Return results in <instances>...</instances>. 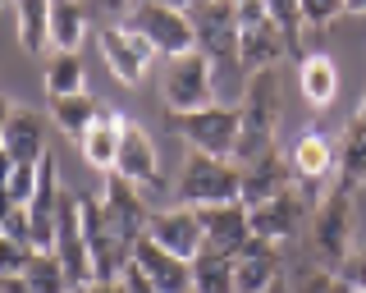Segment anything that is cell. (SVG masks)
<instances>
[{
  "mask_svg": "<svg viewBox=\"0 0 366 293\" xmlns=\"http://www.w3.org/2000/svg\"><path fill=\"white\" fill-rule=\"evenodd\" d=\"M280 115H284V96H280V78H274V69L252 74L243 101H238V152H234L238 165L261 161L266 152H274Z\"/></svg>",
  "mask_w": 366,
  "mask_h": 293,
  "instance_id": "obj_1",
  "label": "cell"
},
{
  "mask_svg": "<svg viewBox=\"0 0 366 293\" xmlns=\"http://www.w3.org/2000/svg\"><path fill=\"white\" fill-rule=\"evenodd\" d=\"M312 247H316V262L330 270H343L357 247V211H352V188L335 184L325 197L312 207Z\"/></svg>",
  "mask_w": 366,
  "mask_h": 293,
  "instance_id": "obj_2",
  "label": "cell"
},
{
  "mask_svg": "<svg viewBox=\"0 0 366 293\" xmlns=\"http://www.w3.org/2000/svg\"><path fill=\"white\" fill-rule=\"evenodd\" d=\"M179 207H220V202H243V170L238 161H220L206 152L183 156V174H179Z\"/></svg>",
  "mask_w": 366,
  "mask_h": 293,
  "instance_id": "obj_3",
  "label": "cell"
},
{
  "mask_svg": "<svg viewBox=\"0 0 366 293\" xmlns=\"http://www.w3.org/2000/svg\"><path fill=\"white\" fill-rule=\"evenodd\" d=\"M124 24H129L156 55H165V60L197 51L192 19H188V9H179V5H165V0H133V9L124 14Z\"/></svg>",
  "mask_w": 366,
  "mask_h": 293,
  "instance_id": "obj_4",
  "label": "cell"
},
{
  "mask_svg": "<svg viewBox=\"0 0 366 293\" xmlns=\"http://www.w3.org/2000/svg\"><path fill=\"white\" fill-rule=\"evenodd\" d=\"M284 55H293V51H289V41H284L280 24L266 14V5H261V0H238V69L247 78L266 74Z\"/></svg>",
  "mask_w": 366,
  "mask_h": 293,
  "instance_id": "obj_5",
  "label": "cell"
},
{
  "mask_svg": "<svg viewBox=\"0 0 366 293\" xmlns=\"http://www.w3.org/2000/svg\"><path fill=\"white\" fill-rule=\"evenodd\" d=\"M284 156H289L297 193L307 197V207H316V202L330 193V179H339V142L325 138L320 129H307V133L293 138V146Z\"/></svg>",
  "mask_w": 366,
  "mask_h": 293,
  "instance_id": "obj_6",
  "label": "cell"
},
{
  "mask_svg": "<svg viewBox=\"0 0 366 293\" xmlns=\"http://www.w3.org/2000/svg\"><path fill=\"white\" fill-rule=\"evenodd\" d=\"M169 129L188 142V152H206L220 156V161H234L238 152V106H202V110H183V115H169Z\"/></svg>",
  "mask_w": 366,
  "mask_h": 293,
  "instance_id": "obj_7",
  "label": "cell"
},
{
  "mask_svg": "<svg viewBox=\"0 0 366 293\" xmlns=\"http://www.w3.org/2000/svg\"><path fill=\"white\" fill-rule=\"evenodd\" d=\"M160 96H165L169 115L215 106V64L206 60L202 51H188V55L165 60V74H160Z\"/></svg>",
  "mask_w": 366,
  "mask_h": 293,
  "instance_id": "obj_8",
  "label": "cell"
},
{
  "mask_svg": "<svg viewBox=\"0 0 366 293\" xmlns=\"http://www.w3.org/2000/svg\"><path fill=\"white\" fill-rule=\"evenodd\" d=\"M197 51L215 69H238V0H202L188 9Z\"/></svg>",
  "mask_w": 366,
  "mask_h": 293,
  "instance_id": "obj_9",
  "label": "cell"
},
{
  "mask_svg": "<svg viewBox=\"0 0 366 293\" xmlns=\"http://www.w3.org/2000/svg\"><path fill=\"white\" fill-rule=\"evenodd\" d=\"M78 220H83V239H87V252H92V275L97 279H124V270L133 262V247L110 229L101 202L78 197Z\"/></svg>",
  "mask_w": 366,
  "mask_h": 293,
  "instance_id": "obj_10",
  "label": "cell"
},
{
  "mask_svg": "<svg viewBox=\"0 0 366 293\" xmlns=\"http://www.w3.org/2000/svg\"><path fill=\"white\" fill-rule=\"evenodd\" d=\"M97 46H101V60H106L114 83H124V87H142L147 83V69H152L156 51L147 46L124 19H114V24H106L97 32Z\"/></svg>",
  "mask_w": 366,
  "mask_h": 293,
  "instance_id": "obj_11",
  "label": "cell"
},
{
  "mask_svg": "<svg viewBox=\"0 0 366 293\" xmlns=\"http://www.w3.org/2000/svg\"><path fill=\"white\" fill-rule=\"evenodd\" d=\"M101 211H106V220H110V229L119 234L124 243H137V239H147V224H152V202H147V193L137 184H129L124 174H106V184H101Z\"/></svg>",
  "mask_w": 366,
  "mask_h": 293,
  "instance_id": "obj_12",
  "label": "cell"
},
{
  "mask_svg": "<svg viewBox=\"0 0 366 293\" xmlns=\"http://www.w3.org/2000/svg\"><path fill=\"white\" fill-rule=\"evenodd\" d=\"M114 174H124L129 184L142 188V193H160V188H165L152 133H147L142 124H133V119H124V138H119V156H114Z\"/></svg>",
  "mask_w": 366,
  "mask_h": 293,
  "instance_id": "obj_13",
  "label": "cell"
},
{
  "mask_svg": "<svg viewBox=\"0 0 366 293\" xmlns=\"http://www.w3.org/2000/svg\"><path fill=\"white\" fill-rule=\"evenodd\" d=\"M147 284H156L160 293H192V262L174 257L169 247H160L152 234L133 243V262H129Z\"/></svg>",
  "mask_w": 366,
  "mask_h": 293,
  "instance_id": "obj_14",
  "label": "cell"
},
{
  "mask_svg": "<svg viewBox=\"0 0 366 293\" xmlns=\"http://www.w3.org/2000/svg\"><path fill=\"white\" fill-rule=\"evenodd\" d=\"M51 252L64 262L69 279H74L78 289L92 284V252H87V239H83V220H78V197L64 193L60 202V216H55V239H51Z\"/></svg>",
  "mask_w": 366,
  "mask_h": 293,
  "instance_id": "obj_15",
  "label": "cell"
},
{
  "mask_svg": "<svg viewBox=\"0 0 366 293\" xmlns=\"http://www.w3.org/2000/svg\"><path fill=\"white\" fill-rule=\"evenodd\" d=\"M312 216V207H307V197L289 188V193L261 202V207H247V220H252V239H266V243H289L297 234V224Z\"/></svg>",
  "mask_w": 366,
  "mask_h": 293,
  "instance_id": "obj_16",
  "label": "cell"
},
{
  "mask_svg": "<svg viewBox=\"0 0 366 293\" xmlns=\"http://www.w3.org/2000/svg\"><path fill=\"white\" fill-rule=\"evenodd\" d=\"M60 202H64V188H60V165H55V156L46 152L37 161V188H32L28 197V224H32V243L37 247H51L55 239V216H60Z\"/></svg>",
  "mask_w": 366,
  "mask_h": 293,
  "instance_id": "obj_17",
  "label": "cell"
},
{
  "mask_svg": "<svg viewBox=\"0 0 366 293\" xmlns=\"http://www.w3.org/2000/svg\"><path fill=\"white\" fill-rule=\"evenodd\" d=\"M147 234L160 243V247H169L174 257H183V262H192V257L206 247V234H202V220H197V211L192 207H160L152 211V224H147Z\"/></svg>",
  "mask_w": 366,
  "mask_h": 293,
  "instance_id": "obj_18",
  "label": "cell"
},
{
  "mask_svg": "<svg viewBox=\"0 0 366 293\" xmlns=\"http://www.w3.org/2000/svg\"><path fill=\"white\" fill-rule=\"evenodd\" d=\"M197 220H202L206 247H215V252H224V257H238L252 243V220H247V207H243V202L197 207Z\"/></svg>",
  "mask_w": 366,
  "mask_h": 293,
  "instance_id": "obj_19",
  "label": "cell"
},
{
  "mask_svg": "<svg viewBox=\"0 0 366 293\" xmlns=\"http://www.w3.org/2000/svg\"><path fill=\"white\" fill-rule=\"evenodd\" d=\"M234 284H238V293H270L274 284H284V252H280V243L252 239L243 252L234 257Z\"/></svg>",
  "mask_w": 366,
  "mask_h": 293,
  "instance_id": "obj_20",
  "label": "cell"
},
{
  "mask_svg": "<svg viewBox=\"0 0 366 293\" xmlns=\"http://www.w3.org/2000/svg\"><path fill=\"white\" fill-rule=\"evenodd\" d=\"M238 170H243V207H261V202L297 188L284 152H266L261 161H247V165H238Z\"/></svg>",
  "mask_w": 366,
  "mask_h": 293,
  "instance_id": "obj_21",
  "label": "cell"
},
{
  "mask_svg": "<svg viewBox=\"0 0 366 293\" xmlns=\"http://www.w3.org/2000/svg\"><path fill=\"white\" fill-rule=\"evenodd\" d=\"M297 96L312 110L335 106L339 96V64L330 51H302L297 55Z\"/></svg>",
  "mask_w": 366,
  "mask_h": 293,
  "instance_id": "obj_22",
  "label": "cell"
},
{
  "mask_svg": "<svg viewBox=\"0 0 366 293\" xmlns=\"http://www.w3.org/2000/svg\"><path fill=\"white\" fill-rule=\"evenodd\" d=\"M335 184L343 188H366V96H362V106L352 110V119L343 124V133H339V179Z\"/></svg>",
  "mask_w": 366,
  "mask_h": 293,
  "instance_id": "obj_23",
  "label": "cell"
},
{
  "mask_svg": "<svg viewBox=\"0 0 366 293\" xmlns=\"http://www.w3.org/2000/svg\"><path fill=\"white\" fill-rule=\"evenodd\" d=\"M92 37V0H51V51H83Z\"/></svg>",
  "mask_w": 366,
  "mask_h": 293,
  "instance_id": "obj_24",
  "label": "cell"
},
{
  "mask_svg": "<svg viewBox=\"0 0 366 293\" xmlns=\"http://www.w3.org/2000/svg\"><path fill=\"white\" fill-rule=\"evenodd\" d=\"M5 152L14 165H37L46 156V124L37 110H23V106L14 110V119L5 129Z\"/></svg>",
  "mask_w": 366,
  "mask_h": 293,
  "instance_id": "obj_25",
  "label": "cell"
},
{
  "mask_svg": "<svg viewBox=\"0 0 366 293\" xmlns=\"http://www.w3.org/2000/svg\"><path fill=\"white\" fill-rule=\"evenodd\" d=\"M119 138H124V115H106V110H101V119L78 138V152H83V161L92 165V170L110 174L114 156H119Z\"/></svg>",
  "mask_w": 366,
  "mask_h": 293,
  "instance_id": "obj_26",
  "label": "cell"
},
{
  "mask_svg": "<svg viewBox=\"0 0 366 293\" xmlns=\"http://www.w3.org/2000/svg\"><path fill=\"white\" fill-rule=\"evenodd\" d=\"M41 83H46V96H74V92H87V74H83V51H51L41 64Z\"/></svg>",
  "mask_w": 366,
  "mask_h": 293,
  "instance_id": "obj_27",
  "label": "cell"
},
{
  "mask_svg": "<svg viewBox=\"0 0 366 293\" xmlns=\"http://www.w3.org/2000/svg\"><path fill=\"white\" fill-rule=\"evenodd\" d=\"M51 119H55V129H60L69 142H78V138L92 129V124L101 119V106H97V96H92V92L55 96V101H51Z\"/></svg>",
  "mask_w": 366,
  "mask_h": 293,
  "instance_id": "obj_28",
  "label": "cell"
},
{
  "mask_svg": "<svg viewBox=\"0 0 366 293\" xmlns=\"http://www.w3.org/2000/svg\"><path fill=\"white\" fill-rule=\"evenodd\" d=\"M19 46L28 55H41L51 46V0H14Z\"/></svg>",
  "mask_w": 366,
  "mask_h": 293,
  "instance_id": "obj_29",
  "label": "cell"
},
{
  "mask_svg": "<svg viewBox=\"0 0 366 293\" xmlns=\"http://www.w3.org/2000/svg\"><path fill=\"white\" fill-rule=\"evenodd\" d=\"M192 293H238L234 257L215 252V247H202V252L192 257Z\"/></svg>",
  "mask_w": 366,
  "mask_h": 293,
  "instance_id": "obj_30",
  "label": "cell"
},
{
  "mask_svg": "<svg viewBox=\"0 0 366 293\" xmlns=\"http://www.w3.org/2000/svg\"><path fill=\"white\" fill-rule=\"evenodd\" d=\"M23 284H28L32 293H74L78 284L69 279V270L64 262L51 252V247H41V252H32V262L28 270H23Z\"/></svg>",
  "mask_w": 366,
  "mask_h": 293,
  "instance_id": "obj_31",
  "label": "cell"
},
{
  "mask_svg": "<svg viewBox=\"0 0 366 293\" xmlns=\"http://www.w3.org/2000/svg\"><path fill=\"white\" fill-rule=\"evenodd\" d=\"M289 293H352V284L339 275V270L312 262V266H297L289 275Z\"/></svg>",
  "mask_w": 366,
  "mask_h": 293,
  "instance_id": "obj_32",
  "label": "cell"
},
{
  "mask_svg": "<svg viewBox=\"0 0 366 293\" xmlns=\"http://www.w3.org/2000/svg\"><path fill=\"white\" fill-rule=\"evenodd\" d=\"M266 5V14L280 24V32H284V41H289V51L293 55H302L297 46H302V0H261Z\"/></svg>",
  "mask_w": 366,
  "mask_h": 293,
  "instance_id": "obj_33",
  "label": "cell"
},
{
  "mask_svg": "<svg viewBox=\"0 0 366 293\" xmlns=\"http://www.w3.org/2000/svg\"><path fill=\"white\" fill-rule=\"evenodd\" d=\"M32 252H41V247H28V243L9 239V234H0V279L23 275V270H28V262H32Z\"/></svg>",
  "mask_w": 366,
  "mask_h": 293,
  "instance_id": "obj_34",
  "label": "cell"
},
{
  "mask_svg": "<svg viewBox=\"0 0 366 293\" xmlns=\"http://www.w3.org/2000/svg\"><path fill=\"white\" fill-rule=\"evenodd\" d=\"M343 14V0H302V24L307 28H330Z\"/></svg>",
  "mask_w": 366,
  "mask_h": 293,
  "instance_id": "obj_35",
  "label": "cell"
},
{
  "mask_svg": "<svg viewBox=\"0 0 366 293\" xmlns=\"http://www.w3.org/2000/svg\"><path fill=\"white\" fill-rule=\"evenodd\" d=\"M32 188H37V165H14V174H9V184H5V193L14 197L19 207H28Z\"/></svg>",
  "mask_w": 366,
  "mask_h": 293,
  "instance_id": "obj_36",
  "label": "cell"
},
{
  "mask_svg": "<svg viewBox=\"0 0 366 293\" xmlns=\"http://www.w3.org/2000/svg\"><path fill=\"white\" fill-rule=\"evenodd\" d=\"M339 275H343V279H348V284H352V289H366V239H362L357 247H352V257H348V266H343V270H339Z\"/></svg>",
  "mask_w": 366,
  "mask_h": 293,
  "instance_id": "obj_37",
  "label": "cell"
},
{
  "mask_svg": "<svg viewBox=\"0 0 366 293\" xmlns=\"http://www.w3.org/2000/svg\"><path fill=\"white\" fill-rule=\"evenodd\" d=\"M83 293H129V284L124 279H92V284H83Z\"/></svg>",
  "mask_w": 366,
  "mask_h": 293,
  "instance_id": "obj_38",
  "label": "cell"
},
{
  "mask_svg": "<svg viewBox=\"0 0 366 293\" xmlns=\"http://www.w3.org/2000/svg\"><path fill=\"white\" fill-rule=\"evenodd\" d=\"M92 5H97V9H106V14H110V24H114L119 14H129V9H133V0H92Z\"/></svg>",
  "mask_w": 366,
  "mask_h": 293,
  "instance_id": "obj_39",
  "label": "cell"
},
{
  "mask_svg": "<svg viewBox=\"0 0 366 293\" xmlns=\"http://www.w3.org/2000/svg\"><path fill=\"white\" fill-rule=\"evenodd\" d=\"M124 284H129V293H160L156 284H147V279L142 275H137V270L129 266V270H124Z\"/></svg>",
  "mask_w": 366,
  "mask_h": 293,
  "instance_id": "obj_40",
  "label": "cell"
},
{
  "mask_svg": "<svg viewBox=\"0 0 366 293\" xmlns=\"http://www.w3.org/2000/svg\"><path fill=\"white\" fill-rule=\"evenodd\" d=\"M14 110H19V106H14L5 92H0V146H5V129H9V119H14Z\"/></svg>",
  "mask_w": 366,
  "mask_h": 293,
  "instance_id": "obj_41",
  "label": "cell"
},
{
  "mask_svg": "<svg viewBox=\"0 0 366 293\" xmlns=\"http://www.w3.org/2000/svg\"><path fill=\"white\" fill-rule=\"evenodd\" d=\"M14 211H19V202H14V197H9V193H5V188H0V229H5V220H9V216H14Z\"/></svg>",
  "mask_w": 366,
  "mask_h": 293,
  "instance_id": "obj_42",
  "label": "cell"
},
{
  "mask_svg": "<svg viewBox=\"0 0 366 293\" xmlns=\"http://www.w3.org/2000/svg\"><path fill=\"white\" fill-rule=\"evenodd\" d=\"M0 293H32V289L23 284V275H9V279H0Z\"/></svg>",
  "mask_w": 366,
  "mask_h": 293,
  "instance_id": "obj_43",
  "label": "cell"
},
{
  "mask_svg": "<svg viewBox=\"0 0 366 293\" xmlns=\"http://www.w3.org/2000/svg\"><path fill=\"white\" fill-rule=\"evenodd\" d=\"M9 174H14V161H9V152H5V146H0V188L9 184Z\"/></svg>",
  "mask_w": 366,
  "mask_h": 293,
  "instance_id": "obj_44",
  "label": "cell"
},
{
  "mask_svg": "<svg viewBox=\"0 0 366 293\" xmlns=\"http://www.w3.org/2000/svg\"><path fill=\"white\" fill-rule=\"evenodd\" d=\"M343 14H366V0H343Z\"/></svg>",
  "mask_w": 366,
  "mask_h": 293,
  "instance_id": "obj_45",
  "label": "cell"
},
{
  "mask_svg": "<svg viewBox=\"0 0 366 293\" xmlns=\"http://www.w3.org/2000/svg\"><path fill=\"white\" fill-rule=\"evenodd\" d=\"M165 5H179V9H192V5H202V0H165Z\"/></svg>",
  "mask_w": 366,
  "mask_h": 293,
  "instance_id": "obj_46",
  "label": "cell"
},
{
  "mask_svg": "<svg viewBox=\"0 0 366 293\" xmlns=\"http://www.w3.org/2000/svg\"><path fill=\"white\" fill-rule=\"evenodd\" d=\"M270 293H289V279H284V284H274V289H270Z\"/></svg>",
  "mask_w": 366,
  "mask_h": 293,
  "instance_id": "obj_47",
  "label": "cell"
},
{
  "mask_svg": "<svg viewBox=\"0 0 366 293\" xmlns=\"http://www.w3.org/2000/svg\"><path fill=\"white\" fill-rule=\"evenodd\" d=\"M352 293H366V289H352Z\"/></svg>",
  "mask_w": 366,
  "mask_h": 293,
  "instance_id": "obj_48",
  "label": "cell"
},
{
  "mask_svg": "<svg viewBox=\"0 0 366 293\" xmlns=\"http://www.w3.org/2000/svg\"><path fill=\"white\" fill-rule=\"evenodd\" d=\"M74 293H83V289H74Z\"/></svg>",
  "mask_w": 366,
  "mask_h": 293,
  "instance_id": "obj_49",
  "label": "cell"
},
{
  "mask_svg": "<svg viewBox=\"0 0 366 293\" xmlns=\"http://www.w3.org/2000/svg\"><path fill=\"white\" fill-rule=\"evenodd\" d=\"M0 5H5V0H0Z\"/></svg>",
  "mask_w": 366,
  "mask_h": 293,
  "instance_id": "obj_50",
  "label": "cell"
}]
</instances>
